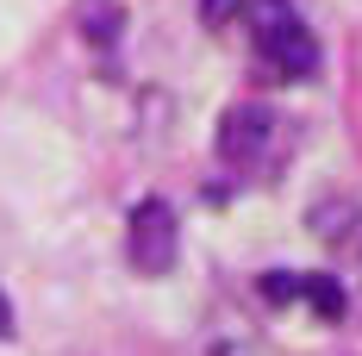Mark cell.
Segmentation results:
<instances>
[{
	"label": "cell",
	"instance_id": "1",
	"mask_svg": "<svg viewBox=\"0 0 362 356\" xmlns=\"http://www.w3.org/2000/svg\"><path fill=\"white\" fill-rule=\"evenodd\" d=\"M175 250H181V225L169 200H138L132 219H125V256L138 275H169L175 269Z\"/></svg>",
	"mask_w": 362,
	"mask_h": 356
},
{
	"label": "cell",
	"instance_id": "2",
	"mask_svg": "<svg viewBox=\"0 0 362 356\" xmlns=\"http://www.w3.org/2000/svg\"><path fill=\"white\" fill-rule=\"evenodd\" d=\"M275 138H281V125H275V113L262 107V101H238V107L218 119V156L238 163V169H256Z\"/></svg>",
	"mask_w": 362,
	"mask_h": 356
},
{
	"label": "cell",
	"instance_id": "3",
	"mask_svg": "<svg viewBox=\"0 0 362 356\" xmlns=\"http://www.w3.org/2000/svg\"><path fill=\"white\" fill-rule=\"evenodd\" d=\"M200 356H262V344L238 313H213L206 331H200Z\"/></svg>",
	"mask_w": 362,
	"mask_h": 356
},
{
	"label": "cell",
	"instance_id": "4",
	"mask_svg": "<svg viewBox=\"0 0 362 356\" xmlns=\"http://www.w3.org/2000/svg\"><path fill=\"white\" fill-rule=\"evenodd\" d=\"M81 38H88L94 50H112V44L125 38V6H119V0H88V6H81Z\"/></svg>",
	"mask_w": 362,
	"mask_h": 356
},
{
	"label": "cell",
	"instance_id": "5",
	"mask_svg": "<svg viewBox=\"0 0 362 356\" xmlns=\"http://www.w3.org/2000/svg\"><path fill=\"white\" fill-rule=\"evenodd\" d=\"M250 25H256V44H262V57L281 44V38L300 25V13H293L288 0H250Z\"/></svg>",
	"mask_w": 362,
	"mask_h": 356
},
{
	"label": "cell",
	"instance_id": "6",
	"mask_svg": "<svg viewBox=\"0 0 362 356\" xmlns=\"http://www.w3.org/2000/svg\"><path fill=\"white\" fill-rule=\"evenodd\" d=\"M300 300H306V306H313V313H319V319H344V306H350V300H344V282H337V275H300Z\"/></svg>",
	"mask_w": 362,
	"mask_h": 356
},
{
	"label": "cell",
	"instance_id": "7",
	"mask_svg": "<svg viewBox=\"0 0 362 356\" xmlns=\"http://www.w3.org/2000/svg\"><path fill=\"white\" fill-rule=\"evenodd\" d=\"M269 57H275V63H281L288 75H313V63H319V50H313V38H306V25H293V32L281 38V44L269 50Z\"/></svg>",
	"mask_w": 362,
	"mask_h": 356
},
{
	"label": "cell",
	"instance_id": "8",
	"mask_svg": "<svg viewBox=\"0 0 362 356\" xmlns=\"http://www.w3.org/2000/svg\"><path fill=\"white\" fill-rule=\"evenodd\" d=\"M256 287H262L269 306H293V300H300V275H293V269H269Z\"/></svg>",
	"mask_w": 362,
	"mask_h": 356
},
{
	"label": "cell",
	"instance_id": "9",
	"mask_svg": "<svg viewBox=\"0 0 362 356\" xmlns=\"http://www.w3.org/2000/svg\"><path fill=\"white\" fill-rule=\"evenodd\" d=\"M337 238H344V250H350V263L362 269V213H356V207H350V219L337 225ZM337 238H331V244H337Z\"/></svg>",
	"mask_w": 362,
	"mask_h": 356
},
{
	"label": "cell",
	"instance_id": "10",
	"mask_svg": "<svg viewBox=\"0 0 362 356\" xmlns=\"http://www.w3.org/2000/svg\"><path fill=\"white\" fill-rule=\"evenodd\" d=\"M238 6H244V0H200V25H231V19H238Z\"/></svg>",
	"mask_w": 362,
	"mask_h": 356
},
{
	"label": "cell",
	"instance_id": "11",
	"mask_svg": "<svg viewBox=\"0 0 362 356\" xmlns=\"http://www.w3.org/2000/svg\"><path fill=\"white\" fill-rule=\"evenodd\" d=\"M13 338V300H6V287H0V344Z\"/></svg>",
	"mask_w": 362,
	"mask_h": 356
}]
</instances>
